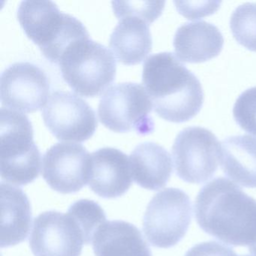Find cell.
<instances>
[{
    "instance_id": "16",
    "label": "cell",
    "mask_w": 256,
    "mask_h": 256,
    "mask_svg": "<svg viewBox=\"0 0 256 256\" xmlns=\"http://www.w3.org/2000/svg\"><path fill=\"white\" fill-rule=\"evenodd\" d=\"M132 176L142 188L156 191L166 186L172 176V158L161 145L144 142L138 145L130 158Z\"/></svg>"
},
{
    "instance_id": "15",
    "label": "cell",
    "mask_w": 256,
    "mask_h": 256,
    "mask_svg": "<svg viewBox=\"0 0 256 256\" xmlns=\"http://www.w3.org/2000/svg\"><path fill=\"white\" fill-rule=\"evenodd\" d=\"M96 256H152L142 232L122 220L106 222L92 240Z\"/></svg>"
},
{
    "instance_id": "3",
    "label": "cell",
    "mask_w": 256,
    "mask_h": 256,
    "mask_svg": "<svg viewBox=\"0 0 256 256\" xmlns=\"http://www.w3.org/2000/svg\"><path fill=\"white\" fill-rule=\"evenodd\" d=\"M18 19L28 38L54 64H59L70 46L90 38L80 20L60 11L52 1H23L18 10Z\"/></svg>"
},
{
    "instance_id": "23",
    "label": "cell",
    "mask_w": 256,
    "mask_h": 256,
    "mask_svg": "<svg viewBox=\"0 0 256 256\" xmlns=\"http://www.w3.org/2000/svg\"><path fill=\"white\" fill-rule=\"evenodd\" d=\"M118 19L127 16H136L151 24L156 20L164 8V2H112Z\"/></svg>"
},
{
    "instance_id": "26",
    "label": "cell",
    "mask_w": 256,
    "mask_h": 256,
    "mask_svg": "<svg viewBox=\"0 0 256 256\" xmlns=\"http://www.w3.org/2000/svg\"><path fill=\"white\" fill-rule=\"evenodd\" d=\"M248 251H250L252 254H254V256H256V244H254V245L248 247Z\"/></svg>"
},
{
    "instance_id": "12",
    "label": "cell",
    "mask_w": 256,
    "mask_h": 256,
    "mask_svg": "<svg viewBox=\"0 0 256 256\" xmlns=\"http://www.w3.org/2000/svg\"><path fill=\"white\" fill-rule=\"evenodd\" d=\"M90 160V154L82 144H56L43 156V178L54 191L77 192L88 184Z\"/></svg>"
},
{
    "instance_id": "17",
    "label": "cell",
    "mask_w": 256,
    "mask_h": 256,
    "mask_svg": "<svg viewBox=\"0 0 256 256\" xmlns=\"http://www.w3.org/2000/svg\"><path fill=\"white\" fill-rule=\"evenodd\" d=\"M120 20L110 35V48L121 64H140L152 50L149 24L133 16H124Z\"/></svg>"
},
{
    "instance_id": "14",
    "label": "cell",
    "mask_w": 256,
    "mask_h": 256,
    "mask_svg": "<svg viewBox=\"0 0 256 256\" xmlns=\"http://www.w3.org/2000/svg\"><path fill=\"white\" fill-rule=\"evenodd\" d=\"M224 38L220 30L209 22L186 23L180 26L174 38L178 59L190 64L206 62L220 54Z\"/></svg>"
},
{
    "instance_id": "18",
    "label": "cell",
    "mask_w": 256,
    "mask_h": 256,
    "mask_svg": "<svg viewBox=\"0 0 256 256\" xmlns=\"http://www.w3.org/2000/svg\"><path fill=\"white\" fill-rule=\"evenodd\" d=\"M1 247L23 242L29 234L32 210L29 198L22 188L1 182Z\"/></svg>"
},
{
    "instance_id": "6",
    "label": "cell",
    "mask_w": 256,
    "mask_h": 256,
    "mask_svg": "<svg viewBox=\"0 0 256 256\" xmlns=\"http://www.w3.org/2000/svg\"><path fill=\"white\" fill-rule=\"evenodd\" d=\"M152 102L144 86L125 82L109 88L98 104L102 124L115 132L134 131L140 136L154 132Z\"/></svg>"
},
{
    "instance_id": "10",
    "label": "cell",
    "mask_w": 256,
    "mask_h": 256,
    "mask_svg": "<svg viewBox=\"0 0 256 256\" xmlns=\"http://www.w3.org/2000/svg\"><path fill=\"white\" fill-rule=\"evenodd\" d=\"M85 238L68 214L46 211L34 220L30 246L35 256H80Z\"/></svg>"
},
{
    "instance_id": "7",
    "label": "cell",
    "mask_w": 256,
    "mask_h": 256,
    "mask_svg": "<svg viewBox=\"0 0 256 256\" xmlns=\"http://www.w3.org/2000/svg\"><path fill=\"white\" fill-rule=\"evenodd\" d=\"M192 220V203L185 192L167 188L155 194L144 216L143 230L151 245L174 246L187 233Z\"/></svg>"
},
{
    "instance_id": "25",
    "label": "cell",
    "mask_w": 256,
    "mask_h": 256,
    "mask_svg": "<svg viewBox=\"0 0 256 256\" xmlns=\"http://www.w3.org/2000/svg\"><path fill=\"white\" fill-rule=\"evenodd\" d=\"M185 256H238L230 247L215 241L200 242L192 247Z\"/></svg>"
},
{
    "instance_id": "8",
    "label": "cell",
    "mask_w": 256,
    "mask_h": 256,
    "mask_svg": "<svg viewBox=\"0 0 256 256\" xmlns=\"http://www.w3.org/2000/svg\"><path fill=\"white\" fill-rule=\"evenodd\" d=\"M220 148L221 143L210 130L199 126L184 128L172 148L176 175L190 184L209 180L218 169Z\"/></svg>"
},
{
    "instance_id": "13",
    "label": "cell",
    "mask_w": 256,
    "mask_h": 256,
    "mask_svg": "<svg viewBox=\"0 0 256 256\" xmlns=\"http://www.w3.org/2000/svg\"><path fill=\"white\" fill-rule=\"evenodd\" d=\"M132 172L128 156L120 150L104 148L90 154V188L104 198L124 196L131 187Z\"/></svg>"
},
{
    "instance_id": "19",
    "label": "cell",
    "mask_w": 256,
    "mask_h": 256,
    "mask_svg": "<svg viewBox=\"0 0 256 256\" xmlns=\"http://www.w3.org/2000/svg\"><path fill=\"white\" fill-rule=\"evenodd\" d=\"M220 162L226 176L246 188H256V139L235 136L222 142Z\"/></svg>"
},
{
    "instance_id": "4",
    "label": "cell",
    "mask_w": 256,
    "mask_h": 256,
    "mask_svg": "<svg viewBox=\"0 0 256 256\" xmlns=\"http://www.w3.org/2000/svg\"><path fill=\"white\" fill-rule=\"evenodd\" d=\"M0 162L2 180L25 186L38 178L41 152L34 142V128L28 116L1 108Z\"/></svg>"
},
{
    "instance_id": "1",
    "label": "cell",
    "mask_w": 256,
    "mask_h": 256,
    "mask_svg": "<svg viewBox=\"0 0 256 256\" xmlns=\"http://www.w3.org/2000/svg\"><path fill=\"white\" fill-rule=\"evenodd\" d=\"M194 214L199 227L224 244L248 248L256 244V200L226 178L200 190Z\"/></svg>"
},
{
    "instance_id": "20",
    "label": "cell",
    "mask_w": 256,
    "mask_h": 256,
    "mask_svg": "<svg viewBox=\"0 0 256 256\" xmlns=\"http://www.w3.org/2000/svg\"><path fill=\"white\" fill-rule=\"evenodd\" d=\"M230 28L239 44L256 52V4L246 2L239 6L232 13Z\"/></svg>"
},
{
    "instance_id": "11",
    "label": "cell",
    "mask_w": 256,
    "mask_h": 256,
    "mask_svg": "<svg viewBox=\"0 0 256 256\" xmlns=\"http://www.w3.org/2000/svg\"><path fill=\"white\" fill-rule=\"evenodd\" d=\"M50 94L48 78L30 62H16L1 74L0 96L2 106L24 113L38 112Z\"/></svg>"
},
{
    "instance_id": "24",
    "label": "cell",
    "mask_w": 256,
    "mask_h": 256,
    "mask_svg": "<svg viewBox=\"0 0 256 256\" xmlns=\"http://www.w3.org/2000/svg\"><path fill=\"white\" fill-rule=\"evenodd\" d=\"M180 14L190 20L214 14L218 10L220 2H175Z\"/></svg>"
},
{
    "instance_id": "22",
    "label": "cell",
    "mask_w": 256,
    "mask_h": 256,
    "mask_svg": "<svg viewBox=\"0 0 256 256\" xmlns=\"http://www.w3.org/2000/svg\"><path fill=\"white\" fill-rule=\"evenodd\" d=\"M233 114L239 126L256 138V86L240 95L234 106Z\"/></svg>"
},
{
    "instance_id": "21",
    "label": "cell",
    "mask_w": 256,
    "mask_h": 256,
    "mask_svg": "<svg viewBox=\"0 0 256 256\" xmlns=\"http://www.w3.org/2000/svg\"><path fill=\"white\" fill-rule=\"evenodd\" d=\"M68 212L76 218L82 228L86 245L92 242L98 229L106 222V212L94 200L88 199L78 200L71 205Z\"/></svg>"
},
{
    "instance_id": "27",
    "label": "cell",
    "mask_w": 256,
    "mask_h": 256,
    "mask_svg": "<svg viewBox=\"0 0 256 256\" xmlns=\"http://www.w3.org/2000/svg\"><path fill=\"white\" fill-rule=\"evenodd\" d=\"M247 256V254H245V256Z\"/></svg>"
},
{
    "instance_id": "2",
    "label": "cell",
    "mask_w": 256,
    "mask_h": 256,
    "mask_svg": "<svg viewBox=\"0 0 256 256\" xmlns=\"http://www.w3.org/2000/svg\"><path fill=\"white\" fill-rule=\"evenodd\" d=\"M142 82L154 112L169 122H186L203 106L202 84L173 53L149 56L144 64Z\"/></svg>"
},
{
    "instance_id": "5",
    "label": "cell",
    "mask_w": 256,
    "mask_h": 256,
    "mask_svg": "<svg viewBox=\"0 0 256 256\" xmlns=\"http://www.w3.org/2000/svg\"><path fill=\"white\" fill-rule=\"evenodd\" d=\"M59 64L67 84L88 98L101 95L116 77V60L112 52L90 38L70 46Z\"/></svg>"
},
{
    "instance_id": "9",
    "label": "cell",
    "mask_w": 256,
    "mask_h": 256,
    "mask_svg": "<svg viewBox=\"0 0 256 256\" xmlns=\"http://www.w3.org/2000/svg\"><path fill=\"white\" fill-rule=\"evenodd\" d=\"M42 116L53 136L66 142H86L92 138L98 126L92 108L68 91L53 92L43 108Z\"/></svg>"
}]
</instances>
